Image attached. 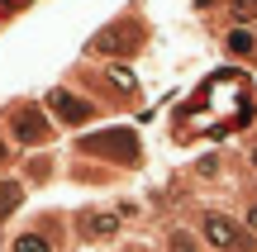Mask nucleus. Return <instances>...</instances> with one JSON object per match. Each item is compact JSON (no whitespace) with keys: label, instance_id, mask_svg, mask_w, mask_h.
<instances>
[{"label":"nucleus","instance_id":"obj_6","mask_svg":"<svg viewBox=\"0 0 257 252\" xmlns=\"http://www.w3.org/2000/svg\"><path fill=\"white\" fill-rule=\"evenodd\" d=\"M15 252H48V243H43V238H34V233H29V238H19V243H15Z\"/></svg>","mask_w":257,"mask_h":252},{"label":"nucleus","instance_id":"obj_7","mask_svg":"<svg viewBox=\"0 0 257 252\" xmlns=\"http://www.w3.org/2000/svg\"><path fill=\"white\" fill-rule=\"evenodd\" d=\"M176 252H195L191 243H186V238H176Z\"/></svg>","mask_w":257,"mask_h":252},{"label":"nucleus","instance_id":"obj_1","mask_svg":"<svg viewBox=\"0 0 257 252\" xmlns=\"http://www.w3.org/2000/svg\"><path fill=\"white\" fill-rule=\"evenodd\" d=\"M205 233H210V243H219L224 252H248V233H243L233 219H224V214L205 219Z\"/></svg>","mask_w":257,"mask_h":252},{"label":"nucleus","instance_id":"obj_4","mask_svg":"<svg viewBox=\"0 0 257 252\" xmlns=\"http://www.w3.org/2000/svg\"><path fill=\"white\" fill-rule=\"evenodd\" d=\"M86 233H114V214H86Z\"/></svg>","mask_w":257,"mask_h":252},{"label":"nucleus","instance_id":"obj_5","mask_svg":"<svg viewBox=\"0 0 257 252\" xmlns=\"http://www.w3.org/2000/svg\"><path fill=\"white\" fill-rule=\"evenodd\" d=\"M229 48H233V53H252V34H248V29H233V34H229Z\"/></svg>","mask_w":257,"mask_h":252},{"label":"nucleus","instance_id":"obj_2","mask_svg":"<svg viewBox=\"0 0 257 252\" xmlns=\"http://www.w3.org/2000/svg\"><path fill=\"white\" fill-rule=\"evenodd\" d=\"M53 105H57V114H62L67 124L91 119V105H86V100H72V95H53Z\"/></svg>","mask_w":257,"mask_h":252},{"label":"nucleus","instance_id":"obj_8","mask_svg":"<svg viewBox=\"0 0 257 252\" xmlns=\"http://www.w3.org/2000/svg\"><path fill=\"white\" fill-rule=\"evenodd\" d=\"M252 228H257V209H252Z\"/></svg>","mask_w":257,"mask_h":252},{"label":"nucleus","instance_id":"obj_3","mask_svg":"<svg viewBox=\"0 0 257 252\" xmlns=\"http://www.w3.org/2000/svg\"><path fill=\"white\" fill-rule=\"evenodd\" d=\"M43 119H38V114H19V138H43Z\"/></svg>","mask_w":257,"mask_h":252}]
</instances>
